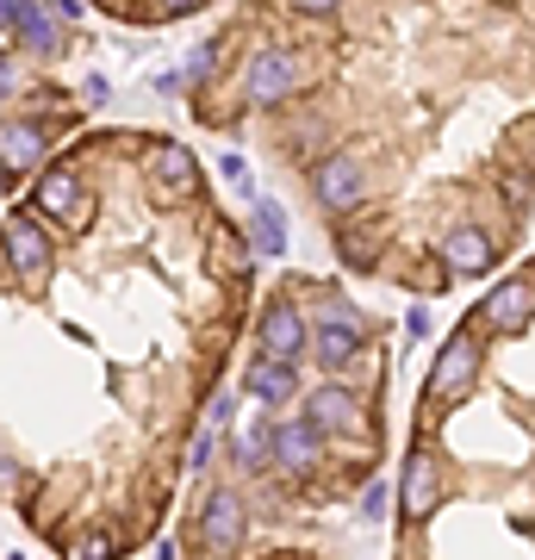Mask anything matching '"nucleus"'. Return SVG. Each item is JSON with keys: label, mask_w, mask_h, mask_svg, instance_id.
I'll use <instances>...</instances> for the list:
<instances>
[{"label": "nucleus", "mask_w": 535, "mask_h": 560, "mask_svg": "<svg viewBox=\"0 0 535 560\" xmlns=\"http://www.w3.org/2000/svg\"><path fill=\"white\" fill-rule=\"evenodd\" d=\"M305 81V57L299 50H256L243 62V101L249 106H280L287 94H299Z\"/></svg>", "instance_id": "3"}, {"label": "nucleus", "mask_w": 535, "mask_h": 560, "mask_svg": "<svg viewBox=\"0 0 535 560\" xmlns=\"http://www.w3.org/2000/svg\"><path fill=\"white\" fill-rule=\"evenodd\" d=\"M479 368H486L479 330H455V337L437 349V368H430V381H423V405H430V411H437V405H461L479 386Z\"/></svg>", "instance_id": "1"}, {"label": "nucleus", "mask_w": 535, "mask_h": 560, "mask_svg": "<svg viewBox=\"0 0 535 560\" xmlns=\"http://www.w3.org/2000/svg\"><path fill=\"white\" fill-rule=\"evenodd\" d=\"M305 418L324 430V436H356L361 423H368V405L349 393V386H317V393H305Z\"/></svg>", "instance_id": "10"}, {"label": "nucleus", "mask_w": 535, "mask_h": 560, "mask_svg": "<svg viewBox=\"0 0 535 560\" xmlns=\"http://www.w3.org/2000/svg\"><path fill=\"white\" fill-rule=\"evenodd\" d=\"M20 38L32 44V50H57V25H50V13H44V7H25Z\"/></svg>", "instance_id": "20"}, {"label": "nucleus", "mask_w": 535, "mask_h": 560, "mask_svg": "<svg viewBox=\"0 0 535 560\" xmlns=\"http://www.w3.org/2000/svg\"><path fill=\"white\" fill-rule=\"evenodd\" d=\"M312 324H349V330H374V324H368V312H361V305H349L342 293H324Z\"/></svg>", "instance_id": "19"}, {"label": "nucleus", "mask_w": 535, "mask_h": 560, "mask_svg": "<svg viewBox=\"0 0 535 560\" xmlns=\"http://www.w3.org/2000/svg\"><path fill=\"white\" fill-rule=\"evenodd\" d=\"M0 156H7V168H32L44 156V131L32 119H7L0 125Z\"/></svg>", "instance_id": "16"}, {"label": "nucleus", "mask_w": 535, "mask_h": 560, "mask_svg": "<svg viewBox=\"0 0 535 560\" xmlns=\"http://www.w3.org/2000/svg\"><path fill=\"white\" fill-rule=\"evenodd\" d=\"M224 418H231V399H224V393H219V399L206 405V423H224Z\"/></svg>", "instance_id": "29"}, {"label": "nucleus", "mask_w": 535, "mask_h": 560, "mask_svg": "<svg viewBox=\"0 0 535 560\" xmlns=\"http://www.w3.org/2000/svg\"><path fill=\"white\" fill-rule=\"evenodd\" d=\"M32 206H38V212H57V219H62V212L75 219V212H81V180L69 175V168H50V175L38 180V200H32Z\"/></svg>", "instance_id": "18"}, {"label": "nucleus", "mask_w": 535, "mask_h": 560, "mask_svg": "<svg viewBox=\"0 0 535 560\" xmlns=\"http://www.w3.org/2000/svg\"><path fill=\"white\" fill-rule=\"evenodd\" d=\"M243 529H249V511H243L237 492H231V486L206 492V504H199V548H206V555H231L243 541Z\"/></svg>", "instance_id": "8"}, {"label": "nucleus", "mask_w": 535, "mask_h": 560, "mask_svg": "<svg viewBox=\"0 0 535 560\" xmlns=\"http://www.w3.org/2000/svg\"><path fill=\"white\" fill-rule=\"evenodd\" d=\"M405 337H430V312H423V305H411V312H405Z\"/></svg>", "instance_id": "24"}, {"label": "nucleus", "mask_w": 535, "mask_h": 560, "mask_svg": "<svg viewBox=\"0 0 535 560\" xmlns=\"http://www.w3.org/2000/svg\"><path fill=\"white\" fill-rule=\"evenodd\" d=\"M50 13H62V20H75V13H81V0H50Z\"/></svg>", "instance_id": "30"}, {"label": "nucleus", "mask_w": 535, "mask_h": 560, "mask_svg": "<svg viewBox=\"0 0 535 560\" xmlns=\"http://www.w3.org/2000/svg\"><path fill=\"white\" fill-rule=\"evenodd\" d=\"M194 7H206V0H156V13H168V20H181V13H194Z\"/></svg>", "instance_id": "28"}, {"label": "nucleus", "mask_w": 535, "mask_h": 560, "mask_svg": "<svg viewBox=\"0 0 535 560\" xmlns=\"http://www.w3.org/2000/svg\"><path fill=\"white\" fill-rule=\"evenodd\" d=\"M0 249H7V261H13L25 280H38L44 268H50V237H44V224H38V206H32V212H7Z\"/></svg>", "instance_id": "9"}, {"label": "nucleus", "mask_w": 535, "mask_h": 560, "mask_svg": "<svg viewBox=\"0 0 535 560\" xmlns=\"http://www.w3.org/2000/svg\"><path fill=\"white\" fill-rule=\"evenodd\" d=\"M231 460H237L243 474H256V467H268V460H275V423H268V418H256L249 430H237V436H231Z\"/></svg>", "instance_id": "17"}, {"label": "nucleus", "mask_w": 535, "mask_h": 560, "mask_svg": "<svg viewBox=\"0 0 535 560\" xmlns=\"http://www.w3.org/2000/svg\"><path fill=\"white\" fill-rule=\"evenodd\" d=\"M249 243H256V256H287V212H280V200H268V194H256V206H249Z\"/></svg>", "instance_id": "15"}, {"label": "nucleus", "mask_w": 535, "mask_h": 560, "mask_svg": "<svg viewBox=\"0 0 535 560\" xmlns=\"http://www.w3.org/2000/svg\"><path fill=\"white\" fill-rule=\"evenodd\" d=\"M243 393L256 405H287L299 393V374H293V361H275V355H261L249 374H243Z\"/></svg>", "instance_id": "12"}, {"label": "nucleus", "mask_w": 535, "mask_h": 560, "mask_svg": "<svg viewBox=\"0 0 535 560\" xmlns=\"http://www.w3.org/2000/svg\"><path fill=\"white\" fill-rule=\"evenodd\" d=\"M305 312H299L287 293H275V300L261 305V318H256V349L261 355H275V361H299L305 355Z\"/></svg>", "instance_id": "6"}, {"label": "nucleus", "mask_w": 535, "mask_h": 560, "mask_svg": "<svg viewBox=\"0 0 535 560\" xmlns=\"http://www.w3.org/2000/svg\"><path fill=\"white\" fill-rule=\"evenodd\" d=\"M150 168L162 175V187H168L175 200H194V194H199V162H194V150H181V143H156V150H150Z\"/></svg>", "instance_id": "14"}, {"label": "nucleus", "mask_w": 535, "mask_h": 560, "mask_svg": "<svg viewBox=\"0 0 535 560\" xmlns=\"http://www.w3.org/2000/svg\"><path fill=\"white\" fill-rule=\"evenodd\" d=\"M299 13H305V20H330V13H337L342 0H293Z\"/></svg>", "instance_id": "25"}, {"label": "nucleus", "mask_w": 535, "mask_h": 560, "mask_svg": "<svg viewBox=\"0 0 535 560\" xmlns=\"http://www.w3.org/2000/svg\"><path fill=\"white\" fill-rule=\"evenodd\" d=\"M219 57H224V44H199L194 57H187V88H206V81L219 75Z\"/></svg>", "instance_id": "21"}, {"label": "nucleus", "mask_w": 535, "mask_h": 560, "mask_svg": "<svg viewBox=\"0 0 535 560\" xmlns=\"http://www.w3.org/2000/svg\"><path fill=\"white\" fill-rule=\"evenodd\" d=\"M386 511V486H368V499H361V517H380Z\"/></svg>", "instance_id": "27"}, {"label": "nucleus", "mask_w": 535, "mask_h": 560, "mask_svg": "<svg viewBox=\"0 0 535 560\" xmlns=\"http://www.w3.org/2000/svg\"><path fill=\"white\" fill-rule=\"evenodd\" d=\"M206 460H212V430H199L194 448H187V467H206Z\"/></svg>", "instance_id": "26"}, {"label": "nucleus", "mask_w": 535, "mask_h": 560, "mask_svg": "<svg viewBox=\"0 0 535 560\" xmlns=\"http://www.w3.org/2000/svg\"><path fill=\"white\" fill-rule=\"evenodd\" d=\"M113 548H119V541H113L106 529H100V536H88V541L75 548V560H113Z\"/></svg>", "instance_id": "22"}, {"label": "nucleus", "mask_w": 535, "mask_h": 560, "mask_svg": "<svg viewBox=\"0 0 535 560\" xmlns=\"http://www.w3.org/2000/svg\"><path fill=\"white\" fill-rule=\"evenodd\" d=\"M442 492H449V480H442V460L417 442L411 455H405V486H398V504H405V523H430L437 517Z\"/></svg>", "instance_id": "5"}, {"label": "nucleus", "mask_w": 535, "mask_h": 560, "mask_svg": "<svg viewBox=\"0 0 535 560\" xmlns=\"http://www.w3.org/2000/svg\"><path fill=\"white\" fill-rule=\"evenodd\" d=\"M317 460H324V430L312 418H280L275 423V467H287L293 480H305Z\"/></svg>", "instance_id": "11"}, {"label": "nucleus", "mask_w": 535, "mask_h": 560, "mask_svg": "<svg viewBox=\"0 0 535 560\" xmlns=\"http://www.w3.org/2000/svg\"><path fill=\"white\" fill-rule=\"evenodd\" d=\"M437 261L449 268V275H467V280H486L498 268V243H492V231L486 224H455L449 237H442V249H437Z\"/></svg>", "instance_id": "7"}, {"label": "nucleus", "mask_w": 535, "mask_h": 560, "mask_svg": "<svg viewBox=\"0 0 535 560\" xmlns=\"http://www.w3.org/2000/svg\"><path fill=\"white\" fill-rule=\"evenodd\" d=\"M13 81H20V75H13V62L0 57V94H13Z\"/></svg>", "instance_id": "31"}, {"label": "nucleus", "mask_w": 535, "mask_h": 560, "mask_svg": "<svg viewBox=\"0 0 535 560\" xmlns=\"http://www.w3.org/2000/svg\"><path fill=\"white\" fill-rule=\"evenodd\" d=\"M368 162L356 156V150H330V156L312 162V194L324 212H356L361 200H368Z\"/></svg>", "instance_id": "2"}, {"label": "nucleus", "mask_w": 535, "mask_h": 560, "mask_svg": "<svg viewBox=\"0 0 535 560\" xmlns=\"http://www.w3.org/2000/svg\"><path fill=\"white\" fill-rule=\"evenodd\" d=\"M25 7H32V0H0V32H20Z\"/></svg>", "instance_id": "23"}, {"label": "nucleus", "mask_w": 535, "mask_h": 560, "mask_svg": "<svg viewBox=\"0 0 535 560\" xmlns=\"http://www.w3.org/2000/svg\"><path fill=\"white\" fill-rule=\"evenodd\" d=\"M368 330H349V324H312V349H317V368L324 374H342L349 361L361 355Z\"/></svg>", "instance_id": "13"}, {"label": "nucleus", "mask_w": 535, "mask_h": 560, "mask_svg": "<svg viewBox=\"0 0 535 560\" xmlns=\"http://www.w3.org/2000/svg\"><path fill=\"white\" fill-rule=\"evenodd\" d=\"M530 318H535V268L530 275H511L504 287H492L467 330H479V337H511V330H530Z\"/></svg>", "instance_id": "4"}]
</instances>
